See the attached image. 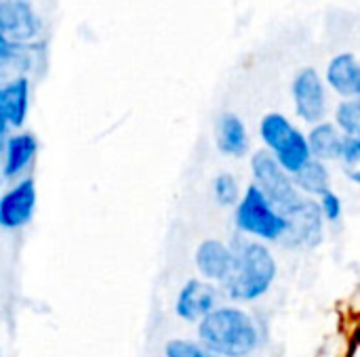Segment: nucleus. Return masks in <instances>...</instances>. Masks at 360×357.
I'll use <instances>...</instances> for the list:
<instances>
[{"label":"nucleus","instance_id":"nucleus-20","mask_svg":"<svg viewBox=\"0 0 360 357\" xmlns=\"http://www.w3.org/2000/svg\"><path fill=\"white\" fill-rule=\"evenodd\" d=\"M316 206H319V213H321V217H323V221H325L327 227H338V225H342L346 206H344V198H342L335 189L323 194V196L316 200Z\"/></svg>","mask_w":360,"mask_h":357},{"label":"nucleus","instance_id":"nucleus-1","mask_svg":"<svg viewBox=\"0 0 360 357\" xmlns=\"http://www.w3.org/2000/svg\"><path fill=\"white\" fill-rule=\"evenodd\" d=\"M234 265L230 276L217 286L221 299L232 305H253L270 295L278 280V259L268 244L236 236L230 240Z\"/></svg>","mask_w":360,"mask_h":357},{"label":"nucleus","instance_id":"nucleus-13","mask_svg":"<svg viewBox=\"0 0 360 357\" xmlns=\"http://www.w3.org/2000/svg\"><path fill=\"white\" fill-rule=\"evenodd\" d=\"M34 82L27 76H11L0 82V122L11 130L25 128L32 109Z\"/></svg>","mask_w":360,"mask_h":357},{"label":"nucleus","instance_id":"nucleus-19","mask_svg":"<svg viewBox=\"0 0 360 357\" xmlns=\"http://www.w3.org/2000/svg\"><path fill=\"white\" fill-rule=\"evenodd\" d=\"M329 116L344 137H360V99H340Z\"/></svg>","mask_w":360,"mask_h":357},{"label":"nucleus","instance_id":"nucleus-7","mask_svg":"<svg viewBox=\"0 0 360 357\" xmlns=\"http://www.w3.org/2000/svg\"><path fill=\"white\" fill-rule=\"evenodd\" d=\"M38 208V187L34 177H23L2 187L0 191V229L21 231L25 229Z\"/></svg>","mask_w":360,"mask_h":357},{"label":"nucleus","instance_id":"nucleus-22","mask_svg":"<svg viewBox=\"0 0 360 357\" xmlns=\"http://www.w3.org/2000/svg\"><path fill=\"white\" fill-rule=\"evenodd\" d=\"M338 164L342 168H360V137H344Z\"/></svg>","mask_w":360,"mask_h":357},{"label":"nucleus","instance_id":"nucleus-18","mask_svg":"<svg viewBox=\"0 0 360 357\" xmlns=\"http://www.w3.org/2000/svg\"><path fill=\"white\" fill-rule=\"evenodd\" d=\"M243 183L240 179L232 173V170H219L213 179H211V198L219 208H228L232 210L240 196H243Z\"/></svg>","mask_w":360,"mask_h":357},{"label":"nucleus","instance_id":"nucleus-24","mask_svg":"<svg viewBox=\"0 0 360 357\" xmlns=\"http://www.w3.org/2000/svg\"><path fill=\"white\" fill-rule=\"evenodd\" d=\"M11 76H15V74H13V67H11V61L0 59V82H4V80L11 78Z\"/></svg>","mask_w":360,"mask_h":357},{"label":"nucleus","instance_id":"nucleus-11","mask_svg":"<svg viewBox=\"0 0 360 357\" xmlns=\"http://www.w3.org/2000/svg\"><path fill=\"white\" fill-rule=\"evenodd\" d=\"M289 227L281 242L287 250H314L325 242L327 225L319 213L316 200H308L293 217L287 219Z\"/></svg>","mask_w":360,"mask_h":357},{"label":"nucleus","instance_id":"nucleus-4","mask_svg":"<svg viewBox=\"0 0 360 357\" xmlns=\"http://www.w3.org/2000/svg\"><path fill=\"white\" fill-rule=\"evenodd\" d=\"M232 223L236 236L262 242V244H281L287 234V219L266 200V196L255 187L247 185L238 204L232 208Z\"/></svg>","mask_w":360,"mask_h":357},{"label":"nucleus","instance_id":"nucleus-5","mask_svg":"<svg viewBox=\"0 0 360 357\" xmlns=\"http://www.w3.org/2000/svg\"><path fill=\"white\" fill-rule=\"evenodd\" d=\"M249 173L251 185H255L285 219L293 217L310 200L302 196L293 183V177L283 170V166L262 147L249 154Z\"/></svg>","mask_w":360,"mask_h":357},{"label":"nucleus","instance_id":"nucleus-9","mask_svg":"<svg viewBox=\"0 0 360 357\" xmlns=\"http://www.w3.org/2000/svg\"><path fill=\"white\" fill-rule=\"evenodd\" d=\"M0 32L8 42H38L44 32V19L32 0H0Z\"/></svg>","mask_w":360,"mask_h":357},{"label":"nucleus","instance_id":"nucleus-6","mask_svg":"<svg viewBox=\"0 0 360 357\" xmlns=\"http://www.w3.org/2000/svg\"><path fill=\"white\" fill-rule=\"evenodd\" d=\"M291 103H293V114L300 122L312 126L323 120H329L331 114V93L325 86L323 74L312 67H300L291 80Z\"/></svg>","mask_w":360,"mask_h":357},{"label":"nucleus","instance_id":"nucleus-14","mask_svg":"<svg viewBox=\"0 0 360 357\" xmlns=\"http://www.w3.org/2000/svg\"><path fill=\"white\" fill-rule=\"evenodd\" d=\"M325 86L338 99H360V65L356 53L344 50L327 61L323 72Z\"/></svg>","mask_w":360,"mask_h":357},{"label":"nucleus","instance_id":"nucleus-8","mask_svg":"<svg viewBox=\"0 0 360 357\" xmlns=\"http://www.w3.org/2000/svg\"><path fill=\"white\" fill-rule=\"evenodd\" d=\"M40 156V139L36 133L21 128L8 133L0 156V185H8L23 177H32L36 160Z\"/></svg>","mask_w":360,"mask_h":357},{"label":"nucleus","instance_id":"nucleus-15","mask_svg":"<svg viewBox=\"0 0 360 357\" xmlns=\"http://www.w3.org/2000/svg\"><path fill=\"white\" fill-rule=\"evenodd\" d=\"M215 147L221 156L232 160L249 158L251 135L247 122L236 112H221L215 118Z\"/></svg>","mask_w":360,"mask_h":357},{"label":"nucleus","instance_id":"nucleus-17","mask_svg":"<svg viewBox=\"0 0 360 357\" xmlns=\"http://www.w3.org/2000/svg\"><path fill=\"white\" fill-rule=\"evenodd\" d=\"M295 187L302 191V196L310 200H319L323 194L333 189V173L331 166L319 160H310L293 175Z\"/></svg>","mask_w":360,"mask_h":357},{"label":"nucleus","instance_id":"nucleus-25","mask_svg":"<svg viewBox=\"0 0 360 357\" xmlns=\"http://www.w3.org/2000/svg\"><path fill=\"white\" fill-rule=\"evenodd\" d=\"M8 128L0 122V156H2V149H4V141H6V137H8Z\"/></svg>","mask_w":360,"mask_h":357},{"label":"nucleus","instance_id":"nucleus-27","mask_svg":"<svg viewBox=\"0 0 360 357\" xmlns=\"http://www.w3.org/2000/svg\"><path fill=\"white\" fill-rule=\"evenodd\" d=\"M316 357H325V356H316Z\"/></svg>","mask_w":360,"mask_h":357},{"label":"nucleus","instance_id":"nucleus-23","mask_svg":"<svg viewBox=\"0 0 360 357\" xmlns=\"http://www.w3.org/2000/svg\"><path fill=\"white\" fill-rule=\"evenodd\" d=\"M13 48H15V42H8V40L4 38V34L0 32V59H6V61H11Z\"/></svg>","mask_w":360,"mask_h":357},{"label":"nucleus","instance_id":"nucleus-12","mask_svg":"<svg viewBox=\"0 0 360 357\" xmlns=\"http://www.w3.org/2000/svg\"><path fill=\"white\" fill-rule=\"evenodd\" d=\"M196 278L219 286L232 271L234 265V250L230 240L221 238H205L198 242L192 255Z\"/></svg>","mask_w":360,"mask_h":357},{"label":"nucleus","instance_id":"nucleus-2","mask_svg":"<svg viewBox=\"0 0 360 357\" xmlns=\"http://www.w3.org/2000/svg\"><path fill=\"white\" fill-rule=\"evenodd\" d=\"M196 341L217 357H255L266 337L249 309L221 303L196 324Z\"/></svg>","mask_w":360,"mask_h":357},{"label":"nucleus","instance_id":"nucleus-26","mask_svg":"<svg viewBox=\"0 0 360 357\" xmlns=\"http://www.w3.org/2000/svg\"><path fill=\"white\" fill-rule=\"evenodd\" d=\"M0 357H4V356H2V351H0Z\"/></svg>","mask_w":360,"mask_h":357},{"label":"nucleus","instance_id":"nucleus-21","mask_svg":"<svg viewBox=\"0 0 360 357\" xmlns=\"http://www.w3.org/2000/svg\"><path fill=\"white\" fill-rule=\"evenodd\" d=\"M162 356L165 357H217L211 353L205 345H200L196 339H188V337H175L169 339L162 347Z\"/></svg>","mask_w":360,"mask_h":357},{"label":"nucleus","instance_id":"nucleus-3","mask_svg":"<svg viewBox=\"0 0 360 357\" xmlns=\"http://www.w3.org/2000/svg\"><path fill=\"white\" fill-rule=\"evenodd\" d=\"M257 137L262 141V149H266L291 177L312 160L306 130H302L283 112L264 114L257 124Z\"/></svg>","mask_w":360,"mask_h":357},{"label":"nucleus","instance_id":"nucleus-16","mask_svg":"<svg viewBox=\"0 0 360 357\" xmlns=\"http://www.w3.org/2000/svg\"><path fill=\"white\" fill-rule=\"evenodd\" d=\"M306 141H308V149H310L312 160L325 162L329 166L340 160V149H342L344 135L333 126L331 120H323L319 124L308 126Z\"/></svg>","mask_w":360,"mask_h":357},{"label":"nucleus","instance_id":"nucleus-10","mask_svg":"<svg viewBox=\"0 0 360 357\" xmlns=\"http://www.w3.org/2000/svg\"><path fill=\"white\" fill-rule=\"evenodd\" d=\"M217 305H221V295L215 284L200 278H188L173 299V314L179 322L196 326Z\"/></svg>","mask_w":360,"mask_h":357}]
</instances>
